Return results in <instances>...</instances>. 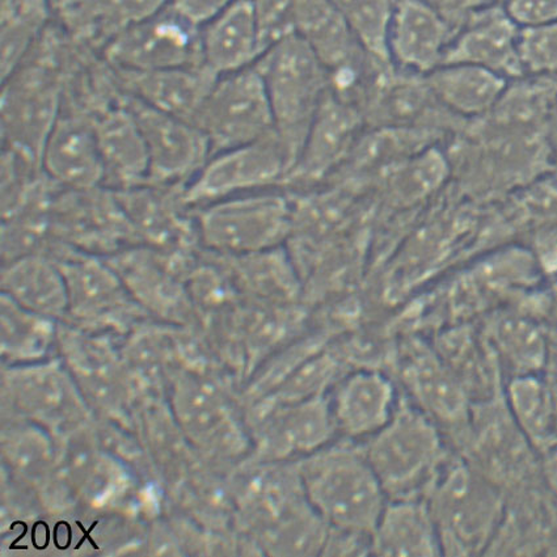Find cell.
Instances as JSON below:
<instances>
[{
	"label": "cell",
	"instance_id": "1",
	"mask_svg": "<svg viewBox=\"0 0 557 557\" xmlns=\"http://www.w3.org/2000/svg\"><path fill=\"white\" fill-rule=\"evenodd\" d=\"M298 475L307 502L326 528L367 535L388 502L360 444L337 438L299 460Z\"/></svg>",
	"mask_w": 557,
	"mask_h": 557
},
{
	"label": "cell",
	"instance_id": "2",
	"mask_svg": "<svg viewBox=\"0 0 557 557\" xmlns=\"http://www.w3.org/2000/svg\"><path fill=\"white\" fill-rule=\"evenodd\" d=\"M255 67L264 81L274 133L292 171L325 98L324 63L304 37L293 34L272 45Z\"/></svg>",
	"mask_w": 557,
	"mask_h": 557
},
{
	"label": "cell",
	"instance_id": "3",
	"mask_svg": "<svg viewBox=\"0 0 557 557\" xmlns=\"http://www.w3.org/2000/svg\"><path fill=\"white\" fill-rule=\"evenodd\" d=\"M360 446L388 498H420L442 471L437 425L405 398L393 419Z\"/></svg>",
	"mask_w": 557,
	"mask_h": 557
},
{
	"label": "cell",
	"instance_id": "4",
	"mask_svg": "<svg viewBox=\"0 0 557 557\" xmlns=\"http://www.w3.org/2000/svg\"><path fill=\"white\" fill-rule=\"evenodd\" d=\"M428 493L442 554L476 555L488 546L503 510L488 479L469 466L454 465L440 472Z\"/></svg>",
	"mask_w": 557,
	"mask_h": 557
},
{
	"label": "cell",
	"instance_id": "5",
	"mask_svg": "<svg viewBox=\"0 0 557 557\" xmlns=\"http://www.w3.org/2000/svg\"><path fill=\"white\" fill-rule=\"evenodd\" d=\"M293 211L281 195L230 197L197 215L198 239L215 251L252 255L277 248L292 228Z\"/></svg>",
	"mask_w": 557,
	"mask_h": 557
},
{
	"label": "cell",
	"instance_id": "6",
	"mask_svg": "<svg viewBox=\"0 0 557 557\" xmlns=\"http://www.w3.org/2000/svg\"><path fill=\"white\" fill-rule=\"evenodd\" d=\"M195 125L208 137L211 156L272 136V109L258 69L218 76Z\"/></svg>",
	"mask_w": 557,
	"mask_h": 557
},
{
	"label": "cell",
	"instance_id": "7",
	"mask_svg": "<svg viewBox=\"0 0 557 557\" xmlns=\"http://www.w3.org/2000/svg\"><path fill=\"white\" fill-rule=\"evenodd\" d=\"M62 83L55 69L23 62L3 81L4 147L41 164V153L61 114Z\"/></svg>",
	"mask_w": 557,
	"mask_h": 557
},
{
	"label": "cell",
	"instance_id": "8",
	"mask_svg": "<svg viewBox=\"0 0 557 557\" xmlns=\"http://www.w3.org/2000/svg\"><path fill=\"white\" fill-rule=\"evenodd\" d=\"M104 54L109 66L124 72L205 65L200 25L171 4L114 38Z\"/></svg>",
	"mask_w": 557,
	"mask_h": 557
},
{
	"label": "cell",
	"instance_id": "9",
	"mask_svg": "<svg viewBox=\"0 0 557 557\" xmlns=\"http://www.w3.org/2000/svg\"><path fill=\"white\" fill-rule=\"evenodd\" d=\"M123 101L145 140L149 157L146 184L185 187L194 181L211 157L209 139L200 127L124 92Z\"/></svg>",
	"mask_w": 557,
	"mask_h": 557
},
{
	"label": "cell",
	"instance_id": "10",
	"mask_svg": "<svg viewBox=\"0 0 557 557\" xmlns=\"http://www.w3.org/2000/svg\"><path fill=\"white\" fill-rule=\"evenodd\" d=\"M289 171V160L274 133L211 156L194 181L185 185L184 200L188 207L225 200L277 183Z\"/></svg>",
	"mask_w": 557,
	"mask_h": 557
},
{
	"label": "cell",
	"instance_id": "11",
	"mask_svg": "<svg viewBox=\"0 0 557 557\" xmlns=\"http://www.w3.org/2000/svg\"><path fill=\"white\" fill-rule=\"evenodd\" d=\"M326 396L337 438L357 444L380 432L400 401L392 377L369 368L348 371Z\"/></svg>",
	"mask_w": 557,
	"mask_h": 557
},
{
	"label": "cell",
	"instance_id": "12",
	"mask_svg": "<svg viewBox=\"0 0 557 557\" xmlns=\"http://www.w3.org/2000/svg\"><path fill=\"white\" fill-rule=\"evenodd\" d=\"M41 169L61 188L104 187V166L91 113H61L41 153Z\"/></svg>",
	"mask_w": 557,
	"mask_h": 557
},
{
	"label": "cell",
	"instance_id": "13",
	"mask_svg": "<svg viewBox=\"0 0 557 557\" xmlns=\"http://www.w3.org/2000/svg\"><path fill=\"white\" fill-rule=\"evenodd\" d=\"M114 194L140 243L164 252H177L198 238L197 226H191L185 215L189 207L184 200V187L144 184Z\"/></svg>",
	"mask_w": 557,
	"mask_h": 557
},
{
	"label": "cell",
	"instance_id": "14",
	"mask_svg": "<svg viewBox=\"0 0 557 557\" xmlns=\"http://www.w3.org/2000/svg\"><path fill=\"white\" fill-rule=\"evenodd\" d=\"M457 32L421 0H395L387 40L389 60L409 72L428 75L442 66Z\"/></svg>",
	"mask_w": 557,
	"mask_h": 557
},
{
	"label": "cell",
	"instance_id": "15",
	"mask_svg": "<svg viewBox=\"0 0 557 557\" xmlns=\"http://www.w3.org/2000/svg\"><path fill=\"white\" fill-rule=\"evenodd\" d=\"M518 37L520 27L507 11L491 4L460 27L442 65L467 63L488 69L505 78L521 76L524 70L518 51Z\"/></svg>",
	"mask_w": 557,
	"mask_h": 557
},
{
	"label": "cell",
	"instance_id": "16",
	"mask_svg": "<svg viewBox=\"0 0 557 557\" xmlns=\"http://www.w3.org/2000/svg\"><path fill=\"white\" fill-rule=\"evenodd\" d=\"M113 74L124 94L191 124L218 79L207 65Z\"/></svg>",
	"mask_w": 557,
	"mask_h": 557
},
{
	"label": "cell",
	"instance_id": "17",
	"mask_svg": "<svg viewBox=\"0 0 557 557\" xmlns=\"http://www.w3.org/2000/svg\"><path fill=\"white\" fill-rule=\"evenodd\" d=\"M98 139L104 187L120 191L137 188L149 181V157L143 134L121 92L116 104L91 112Z\"/></svg>",
	"mask_w": 557,
	"mask_h": 557
},
{
	"label": "cell",
	"instance_id": "18",
	"mask_svg": "<svg viewBox=\"0 0 557 557\" xmlns=\"http://www.w3.org/2000/svg\"><path fill=\"white\" fill-rule=\"evenodd\" d=\"M203 62L215 75L256 65L265 53L253 0H238L202 25Z\"/></svg>",
	"mask_w": 557,
	"mask_h": 557
},
{
	"label": "cell",
	"instance_id": "19",
	"mask_svg": "<svg viewBox=\"0 0 557 557\" xmlns=\"http://www.w3.org/2000/svg\"><path fill=\"white\" fill-rule=\"evenodd\" d=\"M398 377L418 408L429 418L457 425L469 420L467 395L453 371L424 350H411L398 360Z\"/></svg>",
	"mask_w": 557,
	"mask_h": 557
},
{
	"label": "cell",
	"instance_id": "20",
	"mask_svg": "<svg viewBox=\"0 0 557 557\" xmlns=\"http://www.w3.org/2000/svg\"><path fill=\"white\" fill-rule=\"evenodd\" d=\"M63 24L79 40L107 45L126 29L170 5L172 0H51Z\"/></svg>",
	"mask_w": 557,
	"mask_h": 557
},
{
	"label": "cell",
	"instance_id": "21",
	"mask_svg": "<svg viewBox=\"0 0 557 557\" xmlns=\"http://www.w3.org/2000/svg\"><path fill=\"white\" fill-rule=\"evenodd\" d=\"M441 543L431 510L421 498H388L373 533L370 555L435 556Z\"/></svg>",
	"mask_w": 557,
	"mask_h": 557
},
{
	"label": "cell",
	"instance_id": "22",
	"mask_svg": "<svg viewBox=\"0 0 557 557\" xmlns=\"http://www.w3.org/2000/svg\"><path fill=\"white\" fill-rule=\"evenodd\" d=\"M326 395L280 403V413L267 434V447L274 457L300 460L337 440Z\"/></svg>",
	"mask_w": 557,
	"mask_h": 557
},
{
	"label": "cell",
	"instance_id": "23",
	"mask_svg": "<svg viewBox=\"0 0 557 557\" xmlns=\"http://www.w3.org/2000/svg\"><path fill=\"white\" fill-rule=\"evenodd\" d=\"M3 290L17 305L55 319L69 311L65 277L53 258L29 253L5 262Z\"/></svg>",
	"mask_w": 557,
	"mask_h": 557
},
{
	"label": "cell",
	"instance_id": "24",
	"mask_svg": "<svg viewBox=\"0 0 557 557\" xmlns=\"http://www.w3.org/2000/svg\"><path fill=\"white\" fill-rule=\"evenodd\" d=\"M360 125V116L354 108L325 96L292 174L297 172L309 177L324 174L349 151Z\"/></svg>",
	"mask_w": 557,
	"mask_h": 557
},
{
	"label": "cell",
	"instance_id": "25",
	"mask_svg": "<svg viewBox=\"0 0 557 557\" xmlns=\"http://www.w3.org/2000/svg\"><path fill=\"white\" fill-rule=\"evenodd\" d=\"M426 86L441 104L466 117L482 116L507 91V78L488 69L450 63L426 76Z\"/></svg>",
	"mask_w": 557,
	"mask_h": 557
},
{
	"label": "cell",
	"instance_id": "26",
	"mask_svg": "<svg viewBox=\"0 0 557 557\" xmlns=\"http://www.w3.org/2000/svg\"><path fill=\"white\" fill-rule=\"evenodd\" d=\"M50 8L51 0H2V81L25 61Z\"/></svg>",
	"mask_w": 557,
	"mask_h": 557
},
{
	"label": "cell",
	"instance_id": "27",
	"mask_svg": "<svg viewBox=\"0 0 557 557\" xmlns=\"http://www.w3.org/2000/svg\"><path fill=\"white\" fill-rule=\"evenodd\" d=\"M360 47L376 61L392 62L388 30L395 0H329Z\"/></svg>",
	"mask_w": 557,
	"mask_h": 557
},
{
	"label": "cell",
	"instance_id": "28",
	"mask_svg": "<svg viewBox=\"0 0 557 557\" xmlns=\"http://www.w3.org/2000/svg\"><path fill=\"white\" fill-rule=\"evenodd\" d=\"M53 336V319L25 309L3 294L2 344L5 355L18 358L42 355Z\"/></svg>",
	"mask_w": 557,
	"mask_h": 557
},
{
	"label": "cell",
	"instance_id": "29",
	"mask_svg": "<svg viewBox=\"0 0 557 557\" xmlns=\"http://www.w3.org/2000/svg\"><path fill=\"white\" fill-rule=\"evenodd\" d=\"M509 389L511 408L524 431L537 440L546 437L550 426V406L546 389L531 377L515 381Z\"/></svg>",
	"mask_w": 557,
	"mask_h": 557
},
{
	"label": "cell",
	"instance_id": "30",
	"mask_svg": "<svg viewBox=\"0 0 557 557\" xmlns=\"http://www.w3.org/2000/svg\"><path fill=\"white\" fill-rule=\"evenodd\" d=\"M518 51L524 73H547L557 69V22L520 28Z\"/></svg>",
	"mask_w": 557,
	"mask_h": 557
},
{
	"label": "cell",
	"instance_id": "31",
	"mask_svg": "<svg viewBox=\"0 0 557 557\" xmlns=\"http://www.w3.org/2000/svg\"><path fill=\"white\" fill-rule=\"evenodd\" d=\"M498 343L515 363L530 368L542 360L540 333L522 320H505L498 329Z\"/></svg>",
	"mask_w": 557,
	"mask_h": 557
},
{
	"label": "cell",
	"instance_id": "32",
	"mask_svg": "<svg viewBox=\"0 0 557 557\" xmlns=\"http://www.w3.org/2000/svg\"><path fill=\"white\" fill-rule=\"evenodd\" d=\"M504 9L520 28L557 22V0H507Z\"/></svg>",
	"mask_w": 557,
	"mask_h": 557
},
{
	"label": "cell",
	"instance_id": "33",
	"mask_svg": "<svg viewBox=\"0 0 557 557\" xmlns=\"http://www.w3.org/2000/svg\"><path fill=\"white\" fill-rule=\"evenodd\" d=\"M458 30L478 11L488 8L493 0H421Z\"/></svg>",
	"mask_w": 557,
	"mask_h": 557
},
{
	"label": "cell",
	"instance_id": "34",
	"mask_svg": "<svg viewBox=\"0 0 557 557\" xmlns=\"http://www.w3.org/2000/svg\"><path fill=\"white\" fill-rule=\"evenodd\" d=\"M238 0H172L171 5L197 25L213 21Z\"/></svg>",
	"mask_w": 557,
	"mask_h": 557
},
{
	"label": "cell",
	"instance_id": "35",
	"mask_svg": "<svg viewBox=\"0 0 557 557\" xmlns=\"http://www.w3.org/2000/svg\"><path fill=\"white\" fill-rule=\"evenodd\" d=\"M537 248L544 264L557 269V228L544 233L537 240Z\"/></svg>",
	"mask_w": 557,
	"mask_h": 557
},
{
	"label": "cell",
	"instance_id": "36",
	"mask_svg": "<svg viewBox=\"0 0 557 557\" xmlns=\"http://www.w3.org/2000/svg\"><path fill=\"white\" fill-rule=\"evenodd\" d=\"M547 476L550 485L557 491V451L548 459Z\"/></svg>",
	"mask_w": 557,
	"mask_h": 557
}]
</instances>
